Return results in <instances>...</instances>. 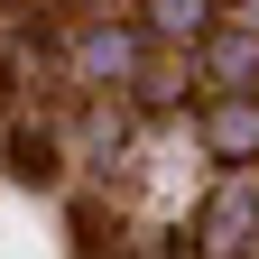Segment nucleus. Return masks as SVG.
I'll use <instances>...</instances> for the list:
<instances>
[{
    "instance_id": "obj_2",
    "label": "nucleus",
    "mask_w": 259,
    "mask_h": 259,
    "mask_svg": "<svg viewBox=\"0 0 259 259\" xmlns=\"http://www.w3.org/2000/svg\"><path fill=\"white\" fill-rule=\"evenodd\" d=\"M250 222H259V176H232L213 194V213H204V250H241Z\"/></svg>"
},
{
    "instance_id": "obj_3",
    "label": "nucleus",
    "mask_w": 259,
    "mask_h": 259,
    "mask_svg": "<svg viewBox=\"0 0 259 259\" xmlns=\"http://www.w3.org/2000/svg\"><path fill=\"white\" fill-rule=\"evenodd\" d=\"M204 130H213V148H222V157H250V148H259V102H222Z\"/></svg>"
},
{
    "instance_id": "obj_5",
    "label": "nucleus",
    "mask_w": 259,
    "mask_h": 259,
    "mask_svg": "<svg viewBox=\"0 0 259 259\" xmlns=\"http://www.w3.org/2000/svg\"><path fill=\"white\" fill-rule=\"evenodd\" d=\"M83 65H93V74H130V65H139V37H130V28H93Z\"/></svg>"
},
{
    "instance_id": "obj_1",
    "label": "nucleus",
    "mask_w": 259,
    "mask_h": 259,
    "mask_svg": "<svg viewBox=\"0 0 259 259\" xmlns=\"http://www.w3.org/2000/svg\"><path fill=\"white\" fill-rule=\"evenodd\" d=\"M0 176H10V185H28V194L65 185V139H56V130H37V120H19L10 139H0Z\"/></svg>"
},
{
    "instance_id": "obj_7",
    "label": "nucleus",
    "mask_w": 259,
    "mask_h": 259,
    "mask_svg": "<svg viewBox=\"0 0 259 259\" xmlns=\"http://www.w3.org/2000/svg\"><path fill=\"white\" fill-rule=\"evenodd\" d=\"M19 102V56H0V111Z\"/></svg>"
},
{
    "instance_id": "obj_6",
    "label": "nucleus",
    "mask_w": 259,
    "mask_h": 259,
    "mask_svg": "<svg viewBox=\"0 0 259 259\" xmlns=\"http://www.w3.org/2000/svg\"><path fill=\"white\" fill-rule=\"evenodd\" d=\"M213 74H259V37H222L213 47Z\"/></svg>"
},
{
    "instance_id": "obj_4",
    "label": "nucleus",
    "mask_w": 259,
    "mask_h": 259,
    "mask_svg": "<svg viewBox=\"0 0 259 259\" xmlns=\"http://www.w3.org/2000/svg\"><path fill=\"white\" fill-rule=\"evenodd\" d=\"M213 0H185V10H176V0H157V10H148V28H157V37H213Z\"/></svg>"
}]
</instances>
